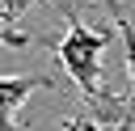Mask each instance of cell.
Listing matches in <instances>:
<instances>
[{"instance_id": "obj_3", "label": "cell", "mask_w": 135, "mask_h": 131, "mask_svg": "<svg viewBox=\"0 0 135 131\" xmlns=\"http://www.w3.org/2000/svg\"><path fill=\"white\" fill-rule=\"evenodd\" d=\"M38 89H59V85L51 76H0V131H30V123H21L17 114Z\"/></svg>"}, {"instance_id": "obj_1", "label": "cell", "mask_w": 135, "mask_h": 131, "mask_svg": "<svg viewBox=\"0 0 135 131\" xmlns=\"http://www.w3.org/2000/svg\"><path fill=\"white\" fill-rule=\"evenodd\" d=\"M68 8V30H63V38H59V46H55V59H59V68L68 72V80L80 89V97H89V93H97L101 85H97V76H101V55H105V46H110V38L118 34V30H110V25H84L80 17H76V4H63Z\"/></svg>"}, {"instance_id": "obj_6", "label": "cell", "mask_w": 135, "mask_h": 131, "mask_svg": "<svg viewBox=\"0 0 135 131\" xmlns=\"http://www.w3.org/2000/svg\"><path fill=\"white\" fill-rule=\"evenodd\" d=\"M63 131H101L97 123H89V114L84 110H76V114H68L63 118Z\"/></svg>"}, {"instance_id": "obj_2", "label": "cell", "mask_w": 135, "mask_h": 131, "mask_svg": "<svg viewBox=\"0 0 135 131\" xmlns=\"http://www.w3.org/2000/svg\"><path fill=\"white\" fill-rule=\"evenodd\" d=\"M84 101L89 123H97L101 131H135V93H114V89H97Z\"/></svg>"}, {"instance_id": "obj_5", "label": "cell", "mask_w": 135, "mask_h": 131, "mask_svg": "<svg viewBox=\"0 0 135 131\" xmlns=\"http://www.w3.org/2000/svg\"><path fill=\"white\" fill-rule=\"evenodd\" d=\"M0 42H4V46H13V51H25L30 42H42V38H30V34H17L13 25H4V21H0Z\"/></svg>"}, {"instance_id": "obj_7", "label": "cell", "mask_w": 135, "mask_h": 131, "mask_svg": "<svg viewBox=\"0 0 135 131\" xmlns=\"http://www.w3.org/2000/svg\"><path fill=\"white\" fill-rule=\"evenodd\" d=\"M63 4H68V0H63ZM89 4H101V0H89Z\"/></svg>"}, {"instance_id": "obj_4", "label": "cell", "mask_w": 135, "mask_h": 131, "mask_svg": "<svg viewBox=\"0 0 135 131\" xmlns=\"http://www.w3.org/2000/svg\"><path fill=\"white\" fill-rule=\"evenodd\" d=\"M105 8H110V17H114V30H118V38L127 42V72H131V85H135V25L127 21V13H122V4L118 0H101Z\"/></svg>"}]
</instances>
